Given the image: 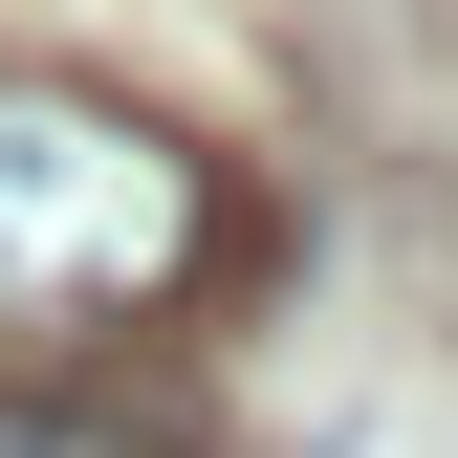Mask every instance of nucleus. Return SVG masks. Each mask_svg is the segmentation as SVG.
Segmentation results:
<instances>
[{
	"mask_svg": "<svg viewBox=\"0 0 458 458\" xmlns=\"http://www.w3.org/2000/svg\"><path fill=\"white\" fill-rule=\"evenodd\" d=\"M218 262V175L153 109H109L66 66H0V306H66V327H153Z\"/></svg>",
	"mask_w": 458,
	"mask_h": 458,
	"instance_id": "obj_1",
	"label": "nucleus"
},
{
	"mask_svg": "<svg viewBox=\"0 0 458 458\" xmlns=\"http://www.w3.org/2000/svg\"><path fill=\"white\" fill-rule=\"evenodd\" d=\"M0 458H197V393H131V371H0Z\"/></svg>",
	"mask_w": 458,
	"mask_h": 458,
	"instance_id": "obj_2",
	"label": "nucleus"
}]
</instances>
